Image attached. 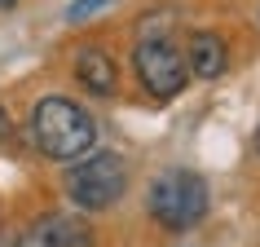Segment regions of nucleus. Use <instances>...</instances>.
<instances>
[{
    "mask_svg": "<svg viewBox=\"0 0 260 247\" xmlns=\"http://www.w3.org/2000/svg\"><path fill=\"white\" fill-rule=\"evenodd\" d=\"M133 67H137L141 88H146L150 97H159V102L177 97L181 88H185V80H190V62H185V53H177V44L168 40L164 31H159V36L146 31V36L137 40Z\"/></svg>",
    "mask_w": 260,
    "mask_h": 247,
    "instance_id": "nucleus-4",
    "label": "nucleus"
},
{
    "mask_svg": "<svg viewBox=\"0 0 260 247\" xmlns=\"http://www.w3.org/2000/svg\"><path fill=\"white\" fill-rule=\"evenodd\" d=\"M256 150H260V128H256Z\"/></svg>",
    "mask_w": 260,
    "mask_h": 247,
    "instance_id": "nucleus-11",
    "label": "nucleus"
},
{
    "mask_svg": "<svg viewBox=\"0 0 260 247\" xmlns=\"http://www.w3.org/2000/svg\"><path fill=\"white\" fill-rule=\"evenodd\" d=\"M185 62H190V71L199 80H216L230 67V49H225V40L216 31H194L190 44H185Z\"/></svg>",
    "mask_w": 260,
    "mask_h": 247,
    "instance_id": "nucleus-6",
    "label": "nucleus"
},
{
    "mask_svg": "<svg viewBox=\"0 0 260 247\" xmlns=\"http://www.w3.org/2000/svg\"><path fill=\"white\" fill-rule=\"evenodd\" d=\"M75 80H80L88 93L110 97L115 84H119V71L110 62V53H102V49H80V57H75Z\"/></svg>",
    "mask_w": 260,
    "mask_h": 247,
    "instance_id": "nucleus-7",
    "label": "nucleus"
},
{
    "mask_svg": "<svg viewBox=\"0 0 260 247\" xmlns=\"http://www.w3.org/2000/svg\"><path fill=\"white\" fill-rule=\"evenodd\" d=\"M110 5H115V0H75L67 9V22H84V18H93L97 9H110Z\"/></svg>",
    "mask_w": 260,
    "mask_h": 247,
    "instance_id": "nucleus-8",
    "label": "nucleus"
},
{
    "mask_svg": "<svg viewBox=\"0 0 260 247\" xmlns=\"http://www.w3.org/2000/svg\"><path fill=\"white\" fill-rule=\"evenodd\" d=\"M146 207L168 234H185L207 217V181L190 168H168L150 181Z\"/></svg>",
    "mask_w": 260,
    "mask_h": 247,
    "instance_id": "nucleus-2",
    "label": "nucleus"
},
{
    "mask_svg": "<svg viewBox=\"0 0 260 247\" xmlns=\"http://www.w3.org/2000/svg\"><path fill=\"white\" fill-rule=\"evenodd\" d=\"M14 5H18V0H0V9H14Z\"/></svg>",
    "mask_w": 260,
    "mask_h": 247,
    "instance_id": "nucleus-10",
    "label": "nucleus"
},
{
    "mask_svg": "<svg viewBox=\"0 0 260 247\" xmlns=\"http://www.w3.org/2000/svg\"><path fill=\"white\" fill-rule=\"evenodd\" d=\"M14 247H93V234H88V225L80 217L49 212V217L31 221Z\"/></svg>",
    "mask_w": 260,
    "mask_h": 247,
    "instance_id": "nucleus-5",
    "label": "nucleus"
},
{
    "mask_svg": "<svg viewBox=\"0 0 260 247\" xmlns=\"http://www.w3.org/2000/svg\"><path fill=\"white\" fill-rule=\"evenodd\" d=\"M123 190H128V168L115 150H97L67 168V194L84 212H106L123 199Z\"/></svg>",
    "mask_w": 260,
    "mask_h": 247,
    "instance_id": "nucleus-3",
    "label": "nucleus"
},
{
    "mask_svg": "<svg viewBox=\"0 0 260 247\" xmlns=\"http://www.w3.org/2000/svg\"><path fill=\"white\" fill-rule=\"evenodd\" d=\"M9 137V115H5V106H0V141Z\"/></svg>",
    "mask_w": 260,
    "mask_h": 247,
    "instance_id": "nucleus-9",
    "label": "nucleus"
},
{
    "mask_svg": "<svg viewBox=\"0 0 260 247\" xmlns=\"http://www.w3.org/2000/svg\"><path fill=\"white\" fill-rule=\"evenodd\" d=\"M31 137L49 159H84L97 141L93 119L67 97H40L31 110Z\"/></svg>",
    "mask_w": 260,
    "mask_h": 247,
    "instance_id": "nucleus-1",
    "label": "nucleus"
}]
</instances>
